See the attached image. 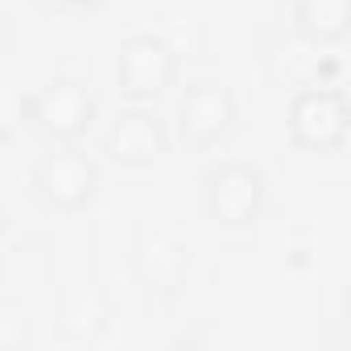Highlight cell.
<instances>
[{
	"mask_svg": "<svg viewBox=\"0 0 351 351\" xmlns=\"http://www.w3.org/2000/svg\"><path fill=\"white\" fill-rule=\"evenodd\" d=\"M34 191L50 211L79 215L99 199V165L75 141H58V149L34 165Z\"/></svg>",
	"mask_w": 351,
	"mask_h": 351,
	"instance_id": "obj_2",
	"label": "cell"
},
{
	"mask_svg": "<svg viewBox=\"0 0 351 351\" xmlns=\"http://www.w3.org/2000/svg\"><path fill=\"white\" fill-rule=\"evenodd\" d=\"M54 277V244L42 236H25L5 252V281L21 289H42Z\"/></svg>",
	"mask_w": 351,
	"mask_h": 351,
	"instance_id": "obj_10",
	"label": "cell"
},
{
	"mask_svg": "<svg viewBox=\"0 0 351 351\" xmlns=\"http://www.w3.org/2000/svg\"><path fill=\"white\" fill-rule=\"evenodd\" d=\"M95 112H99V104H95L91 87L75 75H58L25 99V116L50 141H79L95 124Z\"/></svg>",
	"mask_w": 351,
	"mask_h": 351,
	"instance_id": "obj_6",
	"label": "cell"
},
{
	"mask_svg": "<svg viewBox=\"0 0 351 351\" xmlns=\"http://www.w3.org/2000/svg\"><path fill=\"white\" fill-rule=\"evenodd\" d=\"M351 128V104L343 87L318 83V87H298L289 99V136L306 153H339L347 145Z\"/></svg>",
	"mask_w": 351,
	"mask_h": 351,
	"instance_id": "obj_3",
	"label": "cell"
},
{
	"mask_svg": "<svg viewBox=\"0 0 351 351\" xmlns=\"http://www.w3.org/2000/svg\"><path fill=\"white\" fill-rule=\"evenodd\" d=\"M5 223H9V219H5V207H0V236H5Z\"/></svg>",
	"mask_w": 351,
	"mask_h": 351,
	"instance_id": "obj_14",
	"label": "cell"
},
{
	"mask_svg": "<svg viewBox=\"0 0 351 351\" xmlns=\"http://www.w3.org/2000/svg\"><path fill=\"white\" fill-rule=\"evenodd\" d=\"M178 79V50L157 34H132L116 50V87L132 104L161 99Z\"/></svg>",
	"mask_w": 351,
	"mask_h": 351,
	"instance_id": "obj_5",
	"label": "cell"
},
{
	"mask_svg": "<svg viewBox=\"0 0 351 351\" xmlns=\"http://www.w3.org/2000/svg\"><path fill=\"white\" fill-rule=\"evenodd\" d=\"M104 318H108V310H104V298H99L95 285H75V289L62 298V322H66V330H75V335H95V330L104 326Z\"/></svg>",
	"mask_w": 351,
	"mask_h": 351,
	"instance_id": "obj_12",
	"label": "cell"
},
{
	"mask_svg": "<svg viewBox=\"0 0 351 351\" xmlns=\"http://www.w3.org/2000/svg\"><path fill=\"white\" fill-rule=\"evenodd\" d=\"M58 5H66V9H91V5H99V0H58Z\"/></svg>",
	"mask_w": 351,
	"mask_h": 351,
	"instance_id": "obj_13",
	"label": "cell"
},
{
	"mask_svg": "<svg viewBox=\"0 0 351 351\" xmlns=\"http://www.w3.org/2000/svg\"><path fill=\"white\" fill-rule=\"evenodd\" d=\"M293 25H298V38L314 46H339L351 29V0H298Z\"/></svg>",
	"mask_w": 351,
	"mask_h": 351,
	"instance_id": "obj_9",
	"label": "cell"
},
{
	"mask_svg": "<svg viewBox=\"0 0 351 351\" xmlns=\"http://www.w3.org/2000/svg\"><path fill=\"white\" fill-rule=\"evenodd\" d=\"M99 149L120 169H153L169 153V128L149 104H132L112 116L99 136Z\"/></svg>",
	"mask_w": 351,
	"mask_h": 351,
	"instance_id": "obj_7",
	"label": "cell"
},
{
	"mask_svg": "<svg viewBox=\"0 0 351 351\" xmlns=\"http://www.w3.org/2000/svg\"><path fill=\"white\" fill-rule=\"evenodd\" d=\"M132 265H136V277L149 293L157 298H178L182 285L191 281L195 273V248L186 244V236H178L173 228H141L136 236V248H132Z\"/></svg>",
	"mask_w": 351,
	"mask_h": 351,
	"instance_id": "obj_8",
	"label": "cell"
},
{
	"mask_svg": "<svg viewBox=\"0 0 351 351\" xmlns=\"http://www.w3.org/2000/svg\"><path fill=\"white\" fill-rule=\"evenodd\" d=\"M240 120V104L228 83L219 79H195L173 108V124H178V141L195 153L215 149Z\"/></svg>",
	"mask_w": 351,
	"mask_h": 351,
	"instance_id": "obj_4",
	"label": "cell"
},
{
	"mask_svg": "<svg viewBox=\"0 0 351 351\" xmlns=\"http://www.w3.org/2000/svg\"><path fill=\"white\" fill-rule=\"evenodd\" d=\"M326 71H335V58H326L322 46H314L306 38L277 50V75L285 83H293V87H318Z\"/></svg>",
	"mask_w": 351,
	"mask_h": 351,
	"instance_id": "obj_11",
	"label": "cell"
},
{
	"mask_svg": "<svg viewBox=\"0 0 351 351\" xmlns=\"http://www.w3.org/2000/svg\"><path fill=\"white\" fill-rule=\"evenodd\" d=\"M269 203V178L252 161H219L203 173V211L219 228H252Z\"/></svg>",
	"mask_w": 351,
	"mask_h": 351,
	"instance_id": "obj_1",
	"label": "cell"
}]
</instances>
